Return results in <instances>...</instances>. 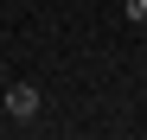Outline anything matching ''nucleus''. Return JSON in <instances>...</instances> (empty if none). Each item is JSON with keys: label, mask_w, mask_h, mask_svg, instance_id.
<instances>
[{"label": "nucleus", "mask_w": 147, "mask_h": 140, "mask_svg": "<svg viewBox=\"0 0 147 140\" xmlns=\"http://www.w3.org/2000/svg\"><path fill=\"white\" fill-rule=\"evenodd\" d=\"M38 108H45L38 83H7V115H13V121H32Z\"/></svg>", "instance_id": "f257e3e1"}, {"label": "nucleus", "mask_w": 147, "mask_h": 140, "mask_svg": "<svg viewBox=\"0 0 147 140\" xmlns=\"http://www.w3.org/2000/svg\"><path fill=\"white\" fill-rule=\"evenodd\" d=\"M141 26H147V19H141Z\"/></svg>", "instance_id": "7ed1b4c3"}, {"label": "nucleus", "mask_w": 147, "mask_h": 140, "mask_svg": "<svg viewBox=\"0 0 147 140\" xmlns=\"http://www.w3.org/2000/svg\"><path fill=\"white\" fill-rule=\"evenodd\" d=\"M121 13H128L134 26H141V19H147V0H128V7H121Z\"/></svg>", "instance_id": "f03ea898"}]
</instances>
